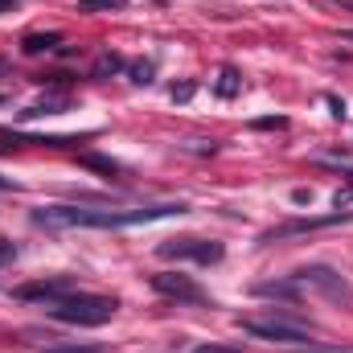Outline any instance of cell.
I'll list each match as a JSON object with an SVG mask.
<instances>
[{
	"instance_id": "6da1fadb",
	"label": "cell",
	"mask_w": 353,
	"mask_h": 353,
	"mask_svg": "<svg viewBox=\"0 0 353 353\" xmlns=\"http://www.w3.org/2000/svg\"><path fill=\"white\" fill-rule=\"evenodd\" d=\"M185 201H161L144 210H90V205H41L33 210V226L46 230H123V226H144L157 218H181Z\"/></svg>"
},
{
	"instance_id": "7a4b0ae2",
	"label": "cell",
	"mask_w": 353,
	"mask_h": 353,
	"mask_svg": "<svg viewBox=\"0 0 353 353\" xmlns=\"http://www.w3.org/2000/svg\"><path fill=\"white\" fill-rule=\"evenodd\" d=\"M119 300L115 296H94V292H66L58 300L46 304V312L62 325H79V329H99L115 316Z\"/></svg>"
},
{
	"instance_id": "3957f363",
	"label": "cell",
	"mask_w": 353,
	"mask_h": 353,
	"mask_svg": "<svg viewBox=\"0 0 353 353\" xmlns=\"http://www.w3.org/2000/svg\"><path fill=\"white\" fill-rule=\"evenodd\" d=\"M300 288H312V292H321L325 300H333V304H353V283L337 271V267H325V263H308L300 267L296 275H292Z\"/></svg>"
},
{
	"instance_id": "277c9868",
	"label": "cell",
	"mask_w": 353,
	"mask_h": 353,
	"mask_svg": "<svg viewBox=\"0 0 353 353\" xmlns=\"http://www.w3.org/2000/svg\"><path fill=\"white\" fill-rule=\"evenodd\" d=\"M243 333L259 337V341H271V345H304V341H312V329H304L296 321H279V316H247Z\"/></svg>"
},
{
	"instance_id": "5b68a950",
	"label": "cell",
	"mask_w": 353,
	"mask_h": 353,
	"mask_svg": "<svg viewBox=\"0 0 353 353\" xmlns=\"http://www.w3.org/2000/svg\"><path fill=\"white\" fill-rule=\"evenodd\" d=\"M157 255H161V259H189V263L210 267V263H222L226 247L214 243V239H169V243L157 247Z\"/></svg>"
},
{
	"instance_id": "8992f818",
	"label": "cell",
	"mask_w": 353,
	"mask_h": 353,
	"mask_svg": "<svg viewBox=\"0 0 353 353\" xmlns=\"http://www.w3.org/2000/svg\"><path fill=\"white\" fill-rule=\"evenodd\" d=\"M148 283H152V292H161V296H169V300H185V304H210V296L189 279V275H181V271H157V275H148Z\"/></svg>"
},
{
	"instance_id": "52a82bcc",
	"label": "cell",
	"mask_w": 353,
	"mask_h": 353,
	"mask_svg": "<svg viewBox=\"0 0 353 353\" xmlns=\"http://www.w3.org/2000/svg\"><path fill=\"white\" fill-rule=\"evenodd\" d=\"M66 292H74V288H70V279H66V275H58V279L25 283V288H17L12 296H17V300H46V304H50V300H58V296H66Z\"/></svg>"
},
{
	"instance_id": "ba28073f",
	"label": "cell",
	"mask_w": 353,
	"mask_h": 353,
	"mask_svg": "<svg viewBox=\"0 0 353 353\" xmlns=\"http://www.w3.org/2000/svg\"><path fill=\"white\" fill-rule=\"evenodd\" d=\"M214 90H218L222 99H234V94L243 90V74H239L234 66H222V70H218V83H214Z\"/></svg>"
},
{
	"instance_id": "9c48e42d",
	"label": "cell",
	"mask_w": 353,
	"mask_h": 353,
	"mask_svg": "<svg viewBox=\"0 0 353 353\" xmlns=\"http://www.w3.org/2000/svg\"><path fill=\"white\" fill-rule=\"evenodd\" d=\"M79 165H83V169H94V173H103V176H119V173H123L111 157H99V152H83V157H79Z\"/></svg>"
},
{
	"instance_id": "30bf717a",
	"label": "cell",
	"mask_w": 353,
	"mask_h": 353,
	"mask_svg": "<svg viewBox=\"0 0 353 353\" xmlns=\"http://www.w3.org/2000/svg\"><path fill=\"white\" fill-rule=\"evenodd\" d=\"M62 41V33H29L25 41H21V50L25 54H46V50H54Z\"/></svg>"
},
{
	"instance_id": "8fae6325",
	"label": "cell",
	"mask_w": 353,
	"mask_h": 353,
	"mask_svg": "<svg viewBox=\"0 0 353 353\" xmlns=\"http://www.w3.org/2000/svg\"><path fill=\"white\" fill-rule=\"evenodd\" d=\"M255 296H275V300H296L300 296V283L292 279V283H259L255 288Z\"/></svg>"
},
{
	"instance_id": "7c38bea8",
	"label": "cell",
	"mask_w": 353,
	"mask_h": 353,
	"mask_svg": "<svg viewBox=\"0 0 353 353\" xmlns=\"http://www.w3.org/2000/svg\"><path fill=\"white\" fill-rule=\"evenodd\" d=\"M128 62L119 58V54H103L99 62H94V70H90V79H107V74H115V70H123Z\"/></svg>"
},
{
	"instance_id": "4fadbf2b",
	"label": "cell",
	"mask_w": 353,
	"mask_h": 353,
	"mask_svg": "<svg viewBox=\"0 0 353 353\" xmlns=\"http://www.w3.org/2000/svg\"><path fill=\"white\" fill-rule=\"evenodd\" d=\"M152 70H157L152 62H132V66H128V74H132L136 87H148V83H152Z\"/></svg>"
},
{
	"instance_id": "5bb4252c",
	"label": "cell",
	"mask_w": 353,
	"mask_h": 353,
	"mask_svg": "<svg viewBox=\"0 0 353 353\" xmlns=\"http://www.w3.org/2000/svg\"><path fill=\"white\" fill-rule=\"evenodd\" d=\"M128 0H79V12H107V8H123Z\"/></svg>"
},
{
	"instance_id": "9a60e30c",
	"label": "cell",
	"mask_w": 353,
	"mask_h": 353,
	"mask_svg": "<svg viewBox=\"0 0 353 353\" xmlns=\"http://www.w3.org/2000/svg\"><path fill=\"white\" fill-rule=\"evenodd\" d=\"M12 259H17V247H12V243H8V239L0 234V267H4V263H12Z\"/></svg>"
},
{
	"instance_id": "2e32d148",
	"label": "cell",
	"mask_w": 353,
	"mask_h": 353,
	"mask_svg": "<svg viewBox=\"0 0 353 353\" xmlns=\"http://www.w3.org/2000/svg\"><path fill=\"white\" fill-rule=\"evenodd\" d=\"M193 83H181V87H173V103H189V99H193Z\"/></svg>"
},
{
	"instance_id": "e0dca14e",
	"label": "cell",
	"mask_w": 353,
	"mask_h": 353,
	"mask_svg": "<svg viewBox=\"0 0 353 353\" xmlns=\"http://www.w3.org/2000/svg\"><path fill=\"white\" fill-rule=\"evenodd\" d=\"M46 353H107L99 345H66V350H46Z\"/></svg>"
},
{
	"instance_id": "ac0fdd59",
	"label": "cell",
	"mask_w": 353,
	"mask_h": 353,
	"mask_svg": "<svg viewBox=\"0 0 353 353\" xmlns=\"http://www.w3.org/2000/svg\"><path fill=\"white\" fill-rule=\"evenodd\" d=\"M193 353H243V350H230V345H197Z\"/></svg>"
},
{
	"instance_id": "d6986e66",
	"label": "cell",
	"mask_w": 353,
	"mask_h": 353,
	"mask_svg": "<svg viewBox=\"0 0 353 353\" xmlns=\"http://www.w3.org/2000/svg\"><path fill=\"white\" fill-rule=\"evenodd\" d=\"M0 189H17V185H12V181H4V176H0Z\"/></svg>"
},
{
	"instance_id": "ffe728a7",
	"label": "cell",
	"mask_w": 353,
	"mask_h": 353,
	"mask_svg": "<svg viewBox=\"0 0 353 353\" xmlns=\"http://www.w3.org/2000/svg\"><path fill=\"white\" fill-rule=\"evenodd\" d=\"M12 4H17V0H0V12H4V8H12Z\"/></svg>"
},
{
	"instance_id": "44dd1931",
	"label": "cell",
	"mask_w": 353,
	"mask_h": 353,
	"mask_svg": "<svg viewBox=\"0 0 353 353\" xmlns=\"http://www.w3.org/2000/svg\"><path fill=\"white\" fill-rule=\"evenodd\" d=\"M341 37H345V41H353V29H350V33H341Z\"/></svg>"
}]
</instances>
